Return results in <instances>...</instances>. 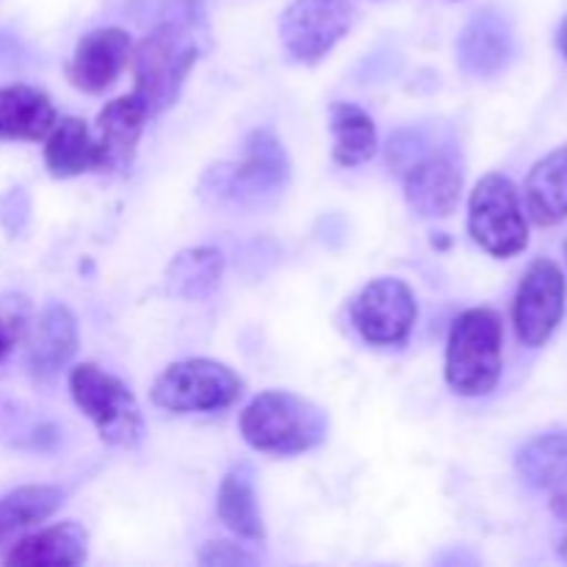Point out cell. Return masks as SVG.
<instances>
[{"label":"cell","instance_id":"1","mask_svg":"<svg viewBox=\"0 0 567 567\" xmlns=\"http://www.w3.org/2000/svg\"><path fill=\"white\" fill-rule=\"evenodd\" d=\"M291 181V161L275 133L255 131L244 144V158L216 164L199 181V197L214 208H271Z\"/></svg>","mask_w":567,"mask_h":567},{"label":"cell","instance_id":"2","mask_svg":"<svg viewBox=\"0 0 567 567\" xmlns=\"http://www.w3.org/2000/svg\"><path fill=\"white\" fill-rule=\"evenodd\" d=\"M197 37L188 22L181 17L155 25L147 37L138 42L133 59V78H136V94L150 116L169 109L181 94L183 81L197 64Z\"/></svg>","mask_w":567,"mask_h":567},{"label":"cell","instance_id":"3","mask_svg":"<svg viewBox=\"0 0 567 567\" xmlns=\"http://www.w3.org/2000/svg\"><path fill=\"white\" fill-rule=\"evenodd\" d=\"M327 413L319 404L286 391L260 393L241 413V435L266 454H302L327 437Z\"/></svg>","mask_w":567,"mask_h":567},{"label":"cell","instance_id":"4","mask_svg":"<svg viewBox=\"0 0 567 567\" xmlns=\"http://www.w3.org/2000/svg\"><path fill=\"white\" fill-rule=\"evenodd\" d=\"M502 319L487 308L465 310L452 327L446 380L460 396H487L502 377Z\"/></svg>","mask_w":567,"mask_h":567},{"label":"cell","instance_id":"5","mask_svg":"<svg viewBox=\"0 0 567 567\" xmlns=\"http://www.w3.org/2000/svg\"><path fill=\"white\" fill-rule=\"evenodd\" d=\"M471 238L493 258H513L529 244V225L520 210L518 188L509 177L487 175L476 183L468 208Z\"/></svg>","mask_w":567,"mask_h":567},{"label":"cell","instance_id":"6","mask_svg":"<svg viewBox=\"0 0 567 567\" xmlns=\"http://www.w3.org/2000/svg\"><path fill=\"white\" fill-rule=\"evenodd\" d=\"M70 391L78 408L94 421L100 437L114 446H136L142 441V413L133 393L109 371L94 363L78 365L70 374Z\"/></svg>","mask_w":567,"mask_h":567},{"label":"cell","instance_id":"7","mask_svg":"<svg viewBox=\"0 0 567 567\" xmlns=\"http://www.w3.org/2000/svg\"><path fill=\"white\" fill-rule=\"evenodd\" d=\"M241 396V380L214 360L169 365L153 385V404L169 413H214Z\"/></svg>","mask_w":567,"mask_h":567},{"label":"cell","instance_id":"8","mask_svg":"<svg viewBox=\"0 0 567 567\" xmlns=\"http://www.w3.org/2000/svg\"><path fill=\"white\" fill-rule=\"evenodd\" d=\"M349 0H293L280 17V37L288 53L302 64L324 59L352 28Z\"/></svg>","mask_w":567,"mask_h":567},{"label":"cell","instance_id":"9","mask_svg":"<svg viewBox=\"0 0 567 567\" xmlns=\"http://www.w3.org/2000/svg\"><path fill=\"white\" fill-rule=\"evenodd\" d=\"M565 275L554 260L540 258L526 269L515 297L513 319L524 347H543L565 316Z\"/></svg>","mask_w":567,"mask_h":567},{"label":"cell","instance_id":"10","mask_svg":"<svg viewBox=\"0 0 567 567\" xmlns=\"http://www.w3.org/2000/svg\"><path fill=\"white\" fill-rule=\"evenodd\" d=\"M419 319L415 297L402 280L382 277L369 282L352 302V321L369 343H402Z\"/></svg>","mask_w":567,"mask_h":567},{"label":"cell","instance_id":"11","mask_svg":"<svg viewBox=\"0 0 567 567\" xmlns=\"http://www.w3.org/2000/svg\"><path fill=\"white\" fill-rule=\"evenodd\" d=\"M460 66L471 78H493L515 59V31L496 9L476 11L457 42Z\"/></svg>","mask_w":567,"mask_h":567},{"label":"cell","instance_id":"12","mask_svg":"<svg viewBox=\"0 0 567 567\" xmlns=\"http://www.w3.org/2000/svg\"><path fill=\"white\" fill-rule=\"evenodd\" d=\"M463 192V169L452 153H426L404 172V197L421 216L454 214Z\"/></svg>","mask_w":567,"mask_h":567},{"label":"cell","instance_id":"13","mask_svg":"<svg viewBox=\"0 0 567 567\" xmlns=\"http://www.w3.org/2000/svg\"><path fill=\"white\" fill-rule=\"evenodd\" d=\"M133 55V42L122 28H97L78 42L70 64L72 86L81 92H103L120 78Z\"/></svg>","mask_w":567,"mask_h":567},{"label":"cell","instance_id":"14","mask_svg":"<svg viewBox=\"0 0 567 567\" xmlns=\"http://www.w3.org/2000/svg\"><path fill=\"white\" fill-rule=\"evenodd\" d=\"M150 120L147 109L136 94L116 97L100 111L97 116V147H100V169L122 172L131 166L136 153L138 136L144 131V122Z\"/></svg>","mask_w":567,"mask_h":567},{"label":"cell","instance_id":"15","mask_svg":"<svg viewBox=\"0 0 567 567\" xmlns=\"http://www.w3.org/2000/svg\"><path fill=\"white\" fill-rule=\"evenodd\" d=\"M89 535L78 524H59L28 535L11 546L6 565L17 567H72L86 559Z\"/></svg>","mask_w":567,"mask_h":567},{"label":"cell","instance_id":"16","mask_svg":"<svg viewBox=\"0 0 567 567\" xmlns=\"http://www.w3.org/2000/svg\"><path fill=\"white\" fill-rule=\"evenodd\" d=\"M55 125V109L44 92L33 86L0 89V138L39 142Z\"/></svg>","mask_w":567,"mask_h":567},{"label":"cell","instance_id":"17","mask_svg":"<svg viewBox=\"0 0 567 567\" xmlns=\"http://www.w3.org/2000/svg\"><path fill=\"white\" fill-rule=\"evenodd\" d=\"M78 349V321L64 305H48L31 332V369L39 377H53L70 363Z\"/></svg>","mask_w":567,"mask_h":567},{"label":"cell","instance_id":"18","mask_svg":"<svg viewBox=\"0 0 567 567\" xmlns=\"http://www.w3.org/2000/svg\"><path fill=\"white\" fill-rule=\"evenodd\" d=\"M526 208L540 227H554L567 216V144L537 161L526 177Z\"/></svg>","mask_w":567,"mask_h":567},{"label":"cell","instance_id":"19","mask_svg":"<svg viewBox=\"0 0 567 567\" xmlns=\"http://www.w3.org/2000/svg\"><path fill=\"white\" fill-rule=\"evenodd\" d=\"M44 164L53 177H75L89 169H100L97 138L89 133L86 122L75 116L55 122L44 144Z\"/></svg>","mask_w":567,"mask_h":567},{"label":"cell","instance_id":"20","mask_svg":"<svg viewBox=\"0 0 567 567\" xmlns=\"http://www.w3.org/2000/svg\"><path fill=\"white\" fill-rule=\"evenodd\" d=\"M219 518L233 535L244 540H264V520H260L258 498H255L252 465L241 463L221 480L219 487Z\"/></svg>","mask_w":567,"mask_h":567},{"label":"cell","instance_id":"21","mask_svg":"<svg viewBox=\"0 0 567 567\" xmlns=\"http://www.w3.org/2000/svg\"><path fill=\"white\" fill-rule=\"evenodd\" d=\"M64 504V491L53 485H28L0 498V548L20 532L48 520Z\"/></svg>","mask_w":567,"mask_h":567},{"label":"cell","instance_id":"22","mask_svg":"<svg viewBox=\"0 0 567 567\" xmlns=\"http://www.w3.org/2000/svg\"><path fill=\"white\" fill-rule=\"evenodd\" d=\"M221 271H225V258L219 249L197 247L183 249L177 258H172L166 269V286L181 299H205L219 288Z\"/></svg>","mask_w":567,"mask_h":567},{"label":"cell","instance_id":"23","mask_svg":"<svg viewBox=\"0 0 567 567\" xmlns=\"http://www.w3.org/2000/svg\"><path fill=\"white\" fill-rule=\"evenodd\" d=\"M518 474L537 491L567 487V430L546 432L518 452Z\"/></svg>","mask_w":567,"mask_h":567},{"label":"cell","instance_id":"24","mask_svg":"<svg viewBox=\"0 0 567 567\" xmlns=\"http://www.w3.org/2000/svg\"><path fill=\"white\" fill-rule=\"evenodd\" d=\"M332 155L341 166H360L377 153L374 120L352 103H336L330 109Z\"/></svg>","mask_w":567,"mask_h":567},{"label":"cell","instance_id":"25","mask_svg":"<svg viewBox=\"0 0 567 567\" xmlns=\"http://www.w3.org/2000/svg\"><path fill=\"white\" fill-rule=\"evenodd\" d=\"M199 563L203 565H252L255 559L249 557L247 551H241L238 546H230V543H208V546L199 551Z\"/></svg>","mask_w":567,"mask_h":567},{"label":"cell","instance_id":"26","mask_svg":"<svg viewBox=\"0 0 567 567\" xmlns=\"http://www.w3.org/2000/svg\"><path fill=\"white\" fill-rule=\"evenodd\" d=\"M11 341H14V336H11V327L0 319V363H3L6 354H9Z\"/></svg>","mask_w":567,"mask_h":567},{"label":"cell","instance_id":"27","mask_svg":"<svg viewBox=\"0 0 567 567\" xmlns=\"http://www.w3.org/2000/svg\"><path fill=\"white\" fill-rule=\"evenodd\" d=\"M551 509H554V515H557V518L563 520V524H567V493H559V496L554 498Z\"/></svg>","mask_w":567,"mask_h":567},{"label":"cell","instance_id":"28","mask_svg":"<svg viewBox=\"0 0 567 567\" xmlns=\"http://www.w3.org/2000/svg\"><path fill=\"white\" fill-rule=\"evenodd\" d=\"M559 48H563V55L567 59V20L563 22V31H559Z\"/></svg>","mask_w":567,"mask_h":567},{"label":"cell","instance_id":"29","mask_svg":"<svg viewBox=\"0 0 567 567\" xmlns=\"http://www.w3.org/2000/svg\"><path fill=\"white\" fill-rule=\"evenodd\" d=\"M559 554H563V559H567V537L563 543H559Z\"/></svg>","mask_w":567,"mask_h":567},{"label":"cell","instance_id":"30","mask_svg":"<svg viewBox=\"0 0 567 567\" xmlns=\"http://www.w3.org/2000/svg\"><path fill=\"white\" fill-rule=\"evenodd\" d=\"M565 258H567V244H565Z\"/></svg>","mask_w":567,"mask_h":567}]
</instances>
